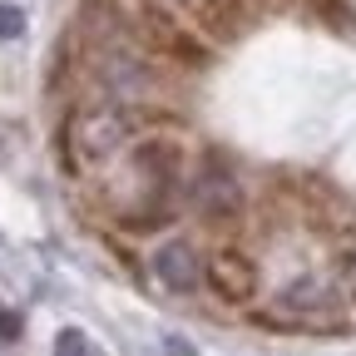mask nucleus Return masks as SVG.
Listing matches in <instances>:
<instances>
[{
    "label": "nucleus",
    "mask_w": 356,
    "mask_h": 356,
    "mask_svg": "<svg viewBox=\"0 0 356 356\" xmlns=\"http://www.w3.org/2000/svg\"><path fill=\"white\" fill-rule=\"evenodd\" d=\"M129 124L114 114V109H79L70 119V159L84 168V163H104L119 144H124Z\"/></svg>",
    "instance_id": "1"
},
{
    "label": "nucleus",
    "mask_w": 356,
    "mask_h": 356,
    "mask_svg": "<svg viewBox=\"0 0 356 356\" xmlns=\"http://www.w3.org/2000/svg\"><path fill=\"white\" fill-rule=\"evenodd\" d=\"M208 282L222 302H248L257 292V267L238 252V248H222L213 262H208Z\"/></svg>",
    "instance_id": "2"
},
{
    "label": "nucleus",
    "mask_w": 356,
    "mask_h": 356,
    "mask_svg": "<svg viewBox=\"0 0 356 356\" xmlns=\"http://www.w3.org/2000/svg\"><path fill=\"white\" fill-rule=\"evenodd\" d=\"M154 273L168 292H193L203 282V262H198L193 243H163L159 257H154Z\"/></svg>",
    "instance_id": "3"
},
{
    "label": "nucleus",
    "mask_w": 356,
    "mask_h": 356,
    "mask_svg": "<svg viewBox=\"0 0 356 356\" xmlns=\"http://www.w3.org/2000/svg\"><path fill=\"white\" fill-rule=\"evenodd\" d=\"M55 356H104V351L95 346V337H89V332H79V327H65V332L55 337Z\"/></svg>",
    "instance_id": "4"
},
{
    "label": "nucleus",
    "mask_w": 356,
    "mask_h": 356,
    "mask_svg": "<svg viewBox=\"0 0 356 356\" xmlns=\"http://www.w3.org/2000/svg\"><path fill=\"white\" fill-rule=\"evenodd\" d=\"M25 35V10L20 6H0V40H15Z\"/></svg>",
    "instance_id": "5"
},
{
    "label": "nucleus",
    "mask_w": 356,
    "mask_h": 356,
    "mask_svg": "<svg viewBox=\"0 0 356 356\" xmlns=\"http://www.w3.org/2000/svg\"><path fill=\"white\" fill-rule=\"evenodd\" d=\"M20 312H10L6 302H0V346H10V341H20Z\"/></svg>",
    "instance_id": "6"
},
{
    "label": "nucleus",
    "mask_w": 356,
    "mask_h": 356,
    "mask_svg": "<svg viewBox=\"0 0 356 356\" xmlns=\"http://www.w3.org/2000/svg\"><path fill=\"white\" fill-rule=\"evenodd\" d=\"M163 356H198V351H193V341H184V337L168 332V337H163Z\"/></svg>",
    "instance_id": "7"
},
{
    "label": "nucleus",
    "mask_w": 356,
    "mask_h": 356,
    "mask_svg": "<svg viewBox=\"0 0 356 356\" xmlns=\"http://www.w3.org/2000/svg\"><path fill=\"white\" fill-rule=\"evenodd\" d=\"M346 287H351V297H356V252H351V262H346Z\"/></svg>",
    "instance_id": "8"
}]
</instances>
